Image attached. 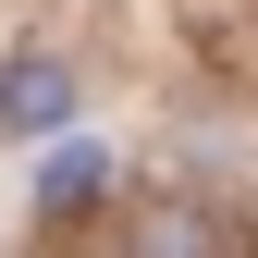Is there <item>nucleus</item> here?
Returning <instances> with one entry per match:
<instances>
[{"mask_svg":"<svg viewBox=\"0 0 258 258\" xmlns=\"http://www.w3.org/2000/svg\"><path fill=\"white\" fill-rule=\"evenodd\" d=\"M86 197H99V148H49V172H37V209H86Z\"/></svg>","mask_w":258,"mask_h":258,"instance_id":"7ed1b4c3","label":"nucleus"},{"mask_svg":"<svg viewBox=\"0 0 258 258\" xmlns=\"http://www.w3.org/2000/svg\"><path fill=\"white\" fill-rule=\"evenodd\" d=\"M74 123V74H61L49 49H25L13 74H0V136H61Z\"/></svg>","mask_w":258,"mask_h":258,"instance_id":"f257e3e1","label":"nucleus"},{"mask_svg":"<svg viewBox=\"0 0 258 258\" xmlns=\"http://www.w3.org/2000/svg\"><path fill=\"white\" fill-rule=\"evenodd\" d=\"M123 258H221V221L209 209H148V221H123Z\"/></svg>","mask_w":258,"mask_h":258,"instance_id":"f03ea898","label":"nucleus"}]
</instances>
